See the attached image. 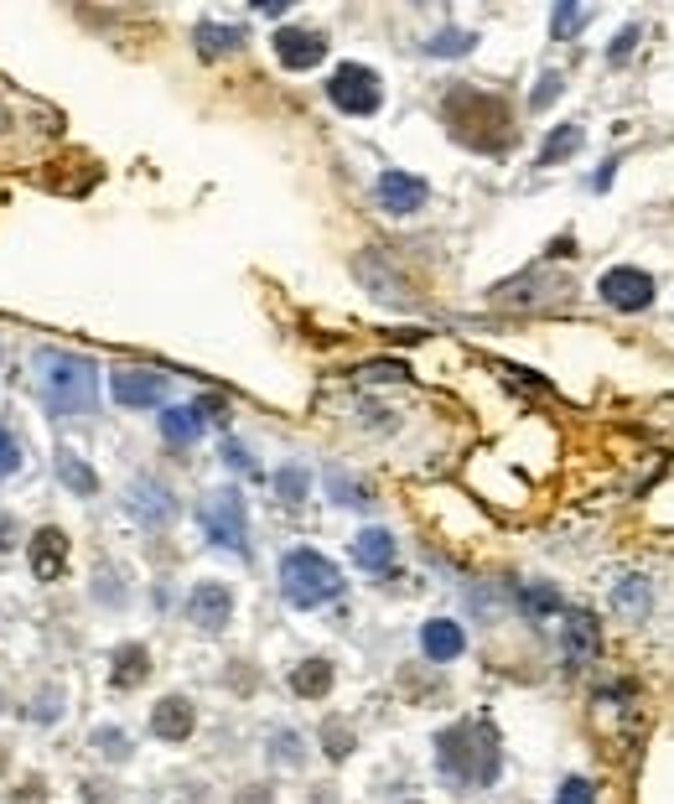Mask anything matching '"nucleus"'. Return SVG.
<instances>
[{
	"instance_id": "1",
	"label": "nucleus",
	"mask_w": 674,
	"mask_h": 804,
	"mask_svg": "<svg viewBox=\"0 0 674 804\" xmlns=\"http://www.w3.org/2000/svg\"><path fill=\"white\" fill-rule=\"evenodd\" d=\"M442 119L452 125V136L472 151H504L513 141V110L488 89H467L457 84L442 99Z\"/></svg>"
},
{
	"instance_id": "2",
	"label": "nucleus",
	"mask_w": 674,
	"mask_h": 804,
	"mask_svg": "<svg viewBox=\"0 0 674 804\" xmlns=\"http://www.w3.org/2000/svg\"><path fill=\"white\" fill-rule=\"evenodd\" d=\"M436 763L452 783H493L498 779V737H493L488 722H457L436 737Z\"/></svg>"
},
{
	"instance_id": "3",
	"label": "nucleus",
	"mask_w": 674,
	"mask_h": 804,
	"mask_svg": "<svg viewBox=\"0 0 674 804\" xmlns=\"http://www.w3.org/2000/svg\"><path fill=\"white\" fill-rule=\"evenodd\" d=\"M37 374H42V400L52 416H89L93 400H99V369L89 358L42 348L37 354Z\"/></svg>"
},
{
	"instance_id": "4",
	"label": "nucleus",
	"mask_w": 674,
	"mask_h": 804,
	"mask_svg": "<svg viewBox=\"0 0 674 804\" xmlns=\"http://www.w3.org/2000/svg\"><path fill=\"white\" fill-rule=\"evenodd\" d=\"M280 591H285L291 608H322V602H332L343 591V576H338V566L327 561L322 550H291L280 561Z\"/></svg>"
},
{
	"instance_id": "5",
	"label": "nucleus",
	"mask_w": 674,
	"mask_h": 804,
	"mask_svg": "<svg viewBox=\"0 0 674 804\" xmlns=\"http://www.w3.org/2000/svg\"><path fill=\"white\" fill-rule=\"evenodd\" d=\"M203 529H208V540L218 550H233V556H244L250 550V514H244V498L224 488V494H213L203 503Z\"/></svg>"
},
{
	"instance_id": "6",
	"label": "nucleus",
	"mask_w": 674,
	"mask_h": 804,
	"mask_svg": "<svg viewBox=\"0 0 674 804\" xmlns=\"http://www.w3.org/2000/svg\"><path fill=\"white\" fill-rule=\"evenodd\" d=\"M327 99L343 110V115H373L384 104V89H379V73L364 68V63H343V68L327 78Z\"/></svg>"
},
{
	"instance_id": "7",
	"label": "nucleus",
	"mask_w": 674,
	"mask_h": 804,
	"mask_svg": "<svg viewBox=\"0 0 674 804\" xmlns=\"http://www.w3.org/2000/svg\"><path fill=\"white\" fill-rule=\"evenodd\" d=\"M653 291H659L653 276L638 270V265H612V270H602V281H597V296L618 311H644L653 302Z\"/></svg>"
},
{
	"instance_id": "8",
	"label": "nucleus",
	"mask_w": 674,
	"mask_h": 804,
	"mask_svg": "<svg viewBox=\"0 0 674 804\" xmlns=\"http://www.w3.org/2000/svg\"><path fill=\"white\" fill-rule=\"evenodd\" d=\"M187 617H192V628L218 634V628L233 617V591L224 587V582H198L192 597H187Z\"/></svg>"
},
{
	"instance_id": "9",
	"label": "nucleus",
	"mask_w": 674,
	"mask_h": 804,
	"mask_svg": "<svg viewBox=\"0 0 674 804\" xmlns=\"http://www.w3.org/2000/svg\"><path fill=\"white\" fill-rule=\"evenodd\" d=\"M110 395L125 410H145V405H156L166 395V374H156V369H115L110 374Z\"/></svg>"
},
{
	"instance_id": "10",
	"label": "nucleus",
	"mask_w": 674,
	"mask_h": 804,
	"mask_svg": "<svg viewBox=\"0 0 674 804\" xmlns=\"http://www.w3.org/2000/svg\"><path fill=\"white\" fill-rule=\"evenodd\" d=\"M276 58L291 73L317 68V63L327 58V37H322V31H306V26H280V31H276Z\"/></svg>"
},
{
	"instance_id": "11",
	"label": "nucleus",
	"mask_w": 674,
	"mask_h": 804,
	"mask_svg": "<svg viewBox=\"0 0 674 804\" xmlns=\"http://www.w3.org/2000/svg\"><path fill=\"white\" fill-rule=\"evenodd\" d=\"M425 197H431V188H425L420 177H410V171H384V177H379V203H384L395 218L420 214Z\"/></svg>"
},
{
	"instance_id": "12",
	"label": "nucleus",
	"mask_w": 674,
	"mask_h": 804,
	"mask_svg": "<svg viewBox=\"0 0 674 804\" xmlns=\"http://www.w3.org/2000/svg\"><path fill=\"white\" fill-rule=\"evenodd\" d=\"M560 643H565V664L592 660V654L602 649V628H597V617L586 613V608H571V613H565V628H560Z\"/></svg>"
},
{
	"instance_id": "13",
	"label": "nucleus",
	"mask_w": 674,
	"mask_h": 804,
	"mask_svg": "<svg viewBox=\"0 0 674 804\" xmlns=\"http://www.w3.org/2000/svg\"><path fill=\"white\" fill-rule=\"evenodd\" d=\"M63 566H68V535L58 524H42L31 535V571H37V582H52V576H63Z\"/></svg>"
},
{
	"instance_id": "14",
	"label": "nucleus",
	"mask_w": 674,
	"mask_h": 804,
	"mask_svg": "<svg viewBox=\"0 0 674 804\" xmlns=\"http://www.w3.org/2000/svg\"><path fill=\"white\" fill-rule=\"evenodd\" d=\"M130 514H136L140 524H166L171 520V514H177V503H171V494H166L162 483H156V477H136V483H130Z\"/></svg>"
},
{
	"instance_id": "15",
	"label": "nucleus",
	"mask_w": 674,
	"mask_h": 804,
	"mask_svg": "<svg viewBox=\"0 0 674 804\" xmlns=\"http://www.w3.org/2000/svg\"><path fill=\"white\" fill-rule=\"evenodd\" d=\"M203 416H213L208 400H192V405H171V410H162V436L171 442V447H192L198 436H203Z\"/></svg>"
},
{
	"instance_id": "16",
	"label": "nucleus",
	"mask_w": 674,
	"mask_h": 804,
	"mask_svg": "<svg viewBox=\"0 0 674 804\" xmlns=\"http://www.w3.org/2000/svg\"><path fill=\"white\" fill-rule=\"evenodd\" d=\"M192 727H198V716H192V701H187V695H166V701H156V711H151V732L162 737V742H187Z\"/></svg>"
},
{
	"instance_id": "17",
	"label": "nucleus",
	"mask_w": 674,
	"mask_h": 804,
	"mask_svg": "<svg viewBox=\"0 0 674 804\" xmlns=\"http://www.w3.org/2000/svg\"><path fill=\"white\" fill-rule=\"evenodd\" d=\"M358 281L369 285L379 302H410V285L399 281L395 270L384 265V255L379 250H369V255H358Z\"/></svg>"
},
{
	"instance_id": "18",
	"label": "nucleus",
	"mask_w": 674,
	"mask_h": 804,
	"mask_svg": "<svg viewBox=\"0 0 674 804\" xmlns=\"http://www.w3.org/2000/svg\"><path fill=\"white\" fill-rule=\"evenodd\" d=\"M420 649H425V660L452 664L467 649V634L457 628V623H452V617H431V623L420 628Z\"/></svg>"
},
{
	"instance_id": "19",
	"label": "nucleus",
	"mask_w": 674,
	"mask_h": 804,
	"mask_svg": "<svg viewBox=\"0 0 674 804\" xmlns=\"http://www.w3.org/2000/svg\"><path fill=\"white\" fill-rule=\"evenodd\" d=\"M353 561L364 571H390L395 566V535H390V529H364V535L353 540Z\"/></svg>"
},
{
	"instance_id": "20",
	"label": "nucleus",
	"mask_w": 674,
	"mask_h": 804,
	"mask_svg": "<svg viewBox=\"0 0 674 804\" xmlns=\"http://www.w3.org/2000/svg\"><path fill=\"white\" fill-rule=\"evenodd\" d=\"M115 686L119 690H136L145 675H151V654L140 649V643H125V649H115Z\"/></svg>"
},
{
	"instance_id": "21",
	"label": "nucleus",
	"mask_w": 674,
	"mask_h": 804,
	"mask_svg": "<svg viewBox=\"0 0 674 804\" xmlns=\"http://www.w3.org/2000/svg\"><path fill=\"white\" fill-rule=\"evenodd\" d=\"M291 690H296V695H306V701H322L327 690H332V664H327V660L296 664V675H291Z\"/></svg>"
},
{
	"instance_id": "22",
	"label": "nucleus",
	"mask_w": 674,
	"mask_h": 804,
	"mask_svg": "<svg viewBox=\"0 0 674 804\" xmlns=\"http://www.w3.org/2000/svg\"><path fill=\"white\" fill-rule=\"evenodd\" d=\"M58 477H63V483H68L73 494H99V477H93V468L89 462H84V457H78V451H68V447H58Z\"/></svg>"
},
{
	"instance_id": "23",
	"label": "nucleus",
	"mask_w": 674,
	"mask_h": 804,
	"mask_svg": "<svg viewBox=\"0 0 674 804\" xmlns=\"http://www.w3.org/2000/svg\"><path fill=\"white\" fill-rule=\"evenodd\" d=\"M192 42H198V52H203V58H218V52L239 48V42H244V31H239V26H218V22H198Z\"/></svg>"
},
{
	"instance_id": "24",
	"label": "nucleus",
	"mask_w": 674,
	"mask_h": 804,
	"mask_svg": "<svg viewBox=\"0 0 674 804\" xmlns=\"http://www.w3.org/2000/svg\"><path fill=\"white\" fill-rule=\"evenodd\" d=\"M306 488H311V473H306L302 462H291V468H280L276 473V494L285 509H296V503H306Z\"/></svg>"
},
{
	"instance_id": "25",
	"label": "nucleus",
	"mask_w": 674,
	"mask_h": 804,
	"mask_svg": "<svg viewBox=\"0 0 674 804\" xmlns=\"http://www.w3.org/2000/svg\"><path fill=\"white\" fill-rule=\"evenodd\" d=\"M327 488H332V498H338V503H348V509H369V503H373L369 488H364L358 477H348L343 468H332V473H327Z\"/></svg>"
},
{
	"instance_id": "26",
	"label": "nucleus",
	"mask_w": 674,
	"mask_h": 804,
	"mask_svg": "<svg viewBox=\"0 0 674 804\" xmlns=\"http://www.w3.org/2000/svg\"><path fill=\"white\" fill-rule=\"evenodd\" d=\"M576 151H582V125H556V136L539 151V166H556L560 156H576Z\"/></svg>"
},
{
	"instance_id": "27",
	"label": "nucleus",
	"mask_w": 674,
	"mask_h": 804,
	"mask_svg": "<svg viewBox=\"0 0 674 804\" xmlns=\"http://www.w3.org/2000/svg\"><path fill=\"white\" fill-rule=\"evenodd\" d=\"M519 608H524V613H535V617H545V613H560V597L550 587H524L519 591Z\"/></svg>"
},
{
	"instance_id": "28",
	"label": "nucleus",
	"mask_w": 674,
	"mask_h": 804,
	"mask_svg": "<svg viewBox=\"0 0 674 804\" xmlns=\"http://www.w3.org/2000/svg\"><path fill=\"white\" fill-rule=\"evenodd\" d=\"M22 462H26L22 442H16L11 431L0 426V483H5V477H16V473H22Z\"/></svg>"
},
{
	"instance_id": "29",
	"label": "nucleus",
	"mask_w": 674,
	"mask_h": 804,
	"mask_svg": "<svg viewBox=\"0 0 674 804\" xmlns=\"http://www.w3.org/2000/svg\"><path fill=\"white\" fill-rule=\"evenodd\" d=\"M322 748H327V757H338V763H343V757L353 753V737H348V727H343V722H327Z\"/></svg>"
},
{
	"instance_id": "30",
	"label": "nucleus",
	"mask_w": 674,
	"mask_h": 804,
	"mask_svg": "<svg viewBox=\"0 0 674 804\" xmlns=\"http://www.w3.org/2000/svg\"><path fill=\"white\" fill-rule=\"evenodd\" d=\"M472 48V31H442V37H431V48L425 52H436V58H457V52Z\"/></svg>"
},
{
	"instance_id": "31",
	"label": "nucleus",
	"mask_w": 674,
	"mask_h": 804,
	"mask_svg": "<svg viewBox=\"0 0 674 804\" xmlns=\"http://www.w3.org/2000/svg\"><path fill=\"white\" fill-rule=\"evenodd\" d=\"M556 804H597V789L586 779H565L560 783V794H556Z\"/></svg>"
},
{
	"instance_id": "32",
	"label": "nucleus",
	"mask_w": 674,
	"mask_h": 804,
	"mask_svg": "<svg viewBox=\"0 0 674 804\" xmlns=\"http://www.w3.org/2000/svg\"><path fill=\"white\" fill-rule=\"evenodd\" d=\"M582 22H586L582 5H556V16H550V31H556V37H571V31H576Z\"/></svg>"
},
{
	"instance_id": "33",
	"label": "nucleus",
	"mask_w": 674,
	"mask_h": 804,
	"mask_svg": "<svg viewBox=\"0 0 674 804\" xmlns=\"http://www.w3.org/2000/svg\"><path fill=\"white\" fill-rule=\"evenodd\" d=\"M560 94V73H545V78H539V89H535V99H530V104H535V110H545V104H550V99Z\"/></svg>"
},
{
	"instance_id": "34",
	"label": "nucleus",
	"mask_w": 674,
	"mask_h": 804,
	"mask_svg": "<svg viewBox=\"0 0 674 804\" xmlns=\"http://www.w3.org/2000/svg\"><path fill=\"white\" fill-rule=\"evenodd\" d=\"M633 42H638V26H628L618 42H612V52H607V63H628V52H633Z\"/></svg>"
},
{
	"instance_id": "35",
	"label": "nucleus",
	"mask_w": 674,
	"mask_h": 804,
	"mask_svg": "<svg viewBox=\"0 0 674 804\" xmlns=\"http://www.w3.org/2000/svg\"><path fill=\"white\" fill-rule=\"evenodd\" d=\"M270 748H276V753H280V763H302V742H296V737H291V732H280L276 742H270Z\"/></svg>"
},
{
	"instance_id": "36",
	"label": "nucleus",
	"mask_w": 674,
	"mask_h": 804,
	"mask_svg": "<svg viewBox=\"0 0 674 804\" xmlns=\"http://www.w3.org/2000/svg\"><path fill=\"white\" fill-rule=\"evenodd\" d=\"M93 748H110V757H125V737L119 732H93Z\"/></svg>"
},
{
	"instance_id": "37",
	"label": "nucleus",
	"mask_w": 674,
	"mask_h": 804,
	"mask_svg": "<svg viewBox=\"0 0 674 804\" xmlns=\"http://www.w3.org/2000/svg\"><path fill=\"white\" fill-rule=\"evenodd\" d=\"M644 587V582H623V591H618V597H623V602H628L633 613H638V608H644V602H649V591H638Z\"/></svg>"
},
{
	"instance_id": "38",
	"label": "nucleus",
	"mask_w": 674,
	"mask_h": 804,
	"mask_svg": "<svg viewBox=\"0 0 674 804\" xmlns=\"http://www.w3.org/2000/svg\"><path fill=\"white\" fill-rule=\"evenodd\" d=\"M11 804H42V779H26L22 794H11Z\"/></svg>"
},
{
	"instance_id": "39",
	"label": "nucleus",
	"mask_w": 674,
	"mask_h": 804,
	"mask_svg": "<svg viewBox=\"0 0 674 804\" xmlns=\"http://www.w3.org/2000/svg\"><path fill=\"white\" fill-rule=\"evenodd\" d=\"M364 379H405V369L399 363H369V369H358Z\"/></svg>"
},
{
	"instance_id": "40",
	"label": "nucleus",
	"mask_w": 674,
	"mask_h": 804,
	"mask_svg": "<svg viewBox=\"0 0 674 804\" xmlns=\"http://www.w3.org/2000/svg\"><path fill=\"white\" fill-rule=\"evenodd\" d=\"M11 545H16V514L0 509V550H11Z\"/></svg>"
},
{
	"instance_id": "41",
	"label": "nucleus",
	"mask_w": 674,
	"mask_h": 804,
	"mask_svg": "<svg viewBox=\"0 0 674 804\" xmlns=\"http://www.w3.org/2000/svg\"><path fill=\"white\" fill-rule=\"evenodd\" d=\"M224 457H229V468H239V473H250V468H255V462H250V451H244V447H233V442L224 447Z\"/></svg>"
},
{
	"instance_id": "42",
	"label": "nucleus",
	"mask_w": 674,
	"mask_h": 804,
	"mask_svg": "<svg viewBox=\"0 0 674 804\" xmlns=\"http://www.w3.org/2000/svg\"><path fill=\"white\" fill-rule=\"evenodd\" d=\"M233 804H276V800H270V789H244Z\"/></svg>"
},
{
	"instance_id": "43",
	"label": "nucleus",
	"mask_w": 674,
	"mask_h": 804,
	"mask_svg": "<svg viewBox=\"0 0 674 804\" xmlns=\"http://www.w3.org/2000/svg\"><path fill=\"white\" fill-rule=\"evenodd\" d=\"M285 5H291V0H255V11H265V16H280Z\"/></svg>"
},
{
	"instance_id": "44",
	"label": "nucleus",
	"mask_w": 674,
	"mask_h": 804,
	"mask_svg": "<svg viewBox=\"0 0 674 804\" xmlns=\"http://www.w3.org/2000/svg\"><path fill=\"white\" fill-rule=\"evenodd\" d=\"M0 774H5V748H0Z\"/></svg>"
}]
</instances>
